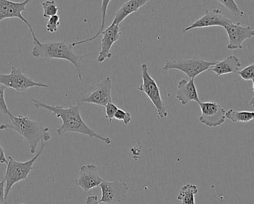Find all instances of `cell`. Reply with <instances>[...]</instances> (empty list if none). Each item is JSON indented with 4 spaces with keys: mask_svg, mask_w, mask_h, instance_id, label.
Instances as JSON below:
<instances>
[{
    "mask_svg": "<svg viewBox=\"0 0 254 204\" xmlns=\"http://www.w3.org/2000/svg\"><path fill=\"white\" fill-rule=\"evenodd\" d=\"M225 117L233 123H248L254 120V112L253 111H236L231 108L226 111Z\"/></svg>",
    "mask_w": 254,
    "mask_h": 204,
    "instance_id": "obj_20",
    "label": "cell"
},
{
    "mask_svg": "<svg viewBox=\"0 0 254 204\" xmlns=\"http://www.w3.org/2000/svg\"><path fill=\"white\" fill-rule=\"evenodd\" d=\"M102 181L103 179L99 174L97 166L88 164L80 168L79 175L75 179V184L84 192H88L98 187Z\"/></svg>",
    "mask_w": 254,
    "mask_h": 204,
    "instance_id": "obj_15",
    "label": "cell"
},
{
    "mask_svg": "<svg viewBox=\"0 0 254 204\" xmlns=\"http://www.w3.org/2000/svg\"><path fill=\"white\" fill-rule=\"evenodd\" d=\"M215 62H208L198 58H187V59L166 60L163 70H178L185 74L190 79H194L202 73L208 71L215 65Z\"/></svg>",
    "mask_w": 254,
    "mask_h": 204,
    "instance_id": "obj_7",
    "label": "cell"
},
{
    "mask_svg": "<svg viewBox=\"0 0 254 204\" xmlns=\"http://www.w3.org/2000/svg\"><path fill=\"white\" fill-rule=\"evenodd\" d=\"M102 191V198L99 202L105 204H117L127 198L129 187L123 181L108 182L103 180L99 185Z\"/></svg>",
    "mask_w": 254,
    "mask_h": 204,
    "instance_id": "obj_10",
    "label": "cell"
},
{
    "mask_svg": "<svg viewBox=\"0 0 254 204\" xmlns=\"http://www.w3.org/2000/svg\"><path fill=\"white\" fill-rule=\"evenodd\" d=\"M43 17L44 18H50L53 16L57 15L59 12V7L54 0H46L42 2Z\"/></svg>",
    "mask_w": 254,
    "mask_h": 204,
    "instance_id": "obj_22",
    "label": "cell"
},
{
    "mask_svg": "<svg viewBox=\"0 0 254 204\" xmlns=\"http://www.w3.org/2000/svg\"><path fill=\"white\" fill-rule=\"evenodd\" d=\"M238 74L241 78L245 81H251L252 83V91L254 89V64L252 63L248 66L245 67L241 71H238Z\"/></svg>",
    "mask_w": 254,
    "mask_h": 204,
    "instance_id": "obj_24",
    "label": "cell"
},
{
    "mask_svg": "<svg viewBox=\"0 0 254 204\" xmlns=\"http://www.w3.org/2000/svg\"><path fill=\"white\" fill-rule=\"evenodd\" d=\"M47 144V142H41V147L39 151L32 159L26 161V162H18L11 156H8L6 171H5V177L3 178V180H5V200L7 204H8V195H9L13 186L16 183H19L22 180H26L29 184L28 176L33 170L34 164L42 154Z\"/></svg>",
    "mask_w": 254,
    "mask_h": 204,
    "instance_id": "obj_4",
    "label": "cell"
},
{
    "mask_svg": "<svg viewBox=\"0 0 254 204\" xmlns=\"http://www.w3.org/2000/svg\"><path fill=\"white\" fill-rule=\"evenodd\" d=\"M111 1L110 0H104L102 1V23H101L100 28H99V31L97 33L92 37V38H88V39L82 40V41H78V42L72 43V47H75V46L80 45V44H84V43L90 42V41H95L99 35L102 34L103 32L104 29L105 28V18H106L107 10H108V5H109Z\"/></svg>",
    "mask_w": 254,
    "mask_h": 204,
    "instance_id": "obj_21",
    "label": "cell"
},
{
    "mask_svg": "<svg viewBox=\"0 0 254 204\" xmlns=\"http://www.w3.org/2000/svg\"><path fill=\"white\" fill-rule=\"evenodd\" d=\"M29 0L21 2H15L10 0H0V22L5 19L17 18L23 21L29 28L32 38L36 39L35 32L31 23L25 18L23 13L26 11V5L29 3Z\"/></svg>",
    "mask_w": 254,
    "mask_h": 204,
    "instance_id": "obj_11",
    "label": "cell"
},
{
    "mask_svg": "<svg viewBox=\"0 0 254 204\" xmlns=\"http://www.w3.org/2000/svg\"><path fill=\"white\" fill-rule=\"evenodd\" d=\"M0 85L5 88L14 89L16 92H25L30 88L38 87L50 89V86L43 83H37L27 76L23 74L20 70L15 67L11 68L10 74H0Z\"/></svg>",
    "mask_w": 254,
    "mask_h": 204,
    "instance_id": "obj_8",
    "label": "cell"
},
{
    "mask_svg": "<svg viewBox=\"0 0 254 204\" xmlns=\"http://www.w3.org/2000/svg\"><path fill=\"white\" fill-rule=\"evenodd\" d=\"M242 66L239 59L234 55H230L223 60L215 62V65L211 67L208 71L215 73L217 77L225 74L237 73Z\"/></svg>",
    "mask_w": 254,
    "mask_h": 204,
    "instance_id": "obj_17",
    "label": "cell"
},
{
    "mask_svg": "<svg viewBox=\"0 0 254 204\" xmlns=\"http://www.w3.org/2000/svg\"><path fill=\"white\" fill-rule=\"evenodd\" d=\"M60 23V17L58 14L49 18L47 23V32H50V33L57 32Z\"/></svg>",
    "mask_w": 254,
    "mask_h": 204,
    "instance_id": "obj_25",
    "label": "cell"
},
{
    "mask_svg": "<svg viewBox=\"0 0 254 204\" xmlns=\"http://www.w3.org/2000/svg\"><path fill=\"white\" fill-rule=\"evenodd\" d=\"M198 105L201 111L198 118L200 123L208 127L216 128L225 121L226 111L218 102L214 101H200Z\"/></svg>",
    "mask_w": 254,
    "mask_h": 204,
    "instance_id": "obj_9",
    "label": "cell"
},
{
    "mask_svg": "<svg viewBox=\"0 0 254 204\" xmlns=\"http://www.w3.org/2000/svg\"><path fill=\"white\" fill-rule=\"evenodd\" d=\"M148 0H129L125 2L121 8L116 13L115 17L111 23L120 26L129 15L136 12L139 8L147 4Z\"/></svg>",
    "mask_w": 254,
    "mask_h": 204,
    "instance_id": "obj_18",
    "label": "cell"
},
{
    "mask_svg": "<svg viewBox=\"0 0 254 204\" xmlns=\"http://www.w3.org/2000/svg\"><path fill=\"white\" fill-rule=\"evenodd\" d=\"M7 116L11 123L0 125V130L11 129L22 135L27 141L32 154L36 153L39 143L48 142L51 139L49 127H44L38 121L30 120L24 115L14 116L8 111Z\"/></svg>",
    "mask_w": 254,
    "mask_h": 204,
    "instance_id": "obj_3",
    "label": "cell"
},
{
    "mask_svg": "<svg viewBox=\"0 0 254 204\" xmlns=\"http://www.w3.org/2000/svg\"><path fill=\"white\" fill-rule=\"evenodd\" d=\"M219 3L221 5H224L226 7L227 10L231 13L233 15L236 16L238 17H242L245 14L244 11H242L240 8L238 6L236 2H235L234 0H220L218 1Z\"/></svg>",
    "mask_w": 254,
    "mask_h": 204,
    "instance_id": "obj_23",
    "label": "cell"
},
{
    "mask_svg": "<svg viewBox=\"0 0 254 204\" xmlns=\"http://www.w3.org/2000/svg\"><path fill=\"white\" fill-rule=\"evenodd\" d=\"M114 119L123 122L125 125H127L130 123L132 118L130 113L122 109V108H118L115 116H114Z\"/></svg>",
    "mask_w": 254,
    "mask_h": 204,
    "instance_id": "obj_26",
    "label": "cell"
},
{
    "mask_svg": "<svg viewBox=\"0 0 254 204\" xmlns=\"http://www.w3.org/2000/svg\"><path fill=\"white\" fill-rule=\"evenodd\" d=\"M197 192L198 189L195 185L187 184L181 188L177 198L182 204H195L194 196Z\"/></svg>",
    "mask_w": 254,
    "mask_h": 204,
    "instance_id": "obj_19",
    "label": "cell"
},
{
    "mask_svg": "<svg viewBox=\"0 0 254 204\" xmlns=\"http://www.w3.org/2000/svg\"></svg>",
    "mask_w": 254,
    "mask_h": 204,
    "instance_id": "obj_32",
    "label": "cell"
},
{
    "mask_svg": "<svg viewBox=\"0 0 254 204\" xmlns=\"http://www.w3.org/2000/svg\"><path fill=\"white\" fill-rule=\"evenodd\" d=\"M6 88L2 85H0V111L2 114L7 115L8 114V105H7L6 101L5 99V91Z\"/></svg>",
    "mask_w": 254,
    "mask_h": 204,
    "instance_id": "obj_28",
    "label": "cell"
},
{
    "mask_svg": "<svg viewBox=\"0 0 254 204\" xmlns=\"http://www.w3.org/2000/svg\"><path fill=\"white\" fill-rule=\"evenodd\" d=\"M32 102L37 108H44L53 113L59 118L62 119V124L58 128V135H63L67 132H77L87 135L90 138L100 140L108 145L111 144V138L96 133L86 124L81 115L82 106L78 104L76 105H70L69 108H65L60 105H49L34 98H32Z\"/></svg>",
    "mask_w": 254,
    "mask_h": 204,
    "instance_id": "obj_1",
    "label": "cell"
},
{
    "mask_svg": "<svg viewBox=\"0 0 254 204\" xmlns=\"http://www.w3.org/2000/svg\"><path fill=\"white\" fill-rule=\"evenodd\" d=\"M111 92L112 81L110 77H107L100 83L87 87L81 92L77 97V104L82 107L85 104L105 106L107 104L112 102Z\"/></svg>",
    "mask_w": 254,
    "mask_h": 204,
    "instance_id": "obj_5",
    "label": "cell"
},
{
    "mask_svg": "<svg viewBox=\"0 0 254 204\" xmlns=\"http://www.w3.org/2000/svg\"><path fill=\"white\" fill-rule=\"evenodd\" d=\"M102 38L101 41V50L98 56L97 61L100 63L105 62L106 59H111V50L114 43L118 41L121 38L122 30L118 25L111 23L109 26L105 28L102 32Z\"/></svg>",
    "mask_w": 254,
    "mask_h": 204,
    "instance_id": "obj_14",
    "label": "cell"
},
{
    "mask_svg": "<svg viewBox=\"0 0 254 204\" xmlns=\"http://www.w3.org/2000/svg\"><path fill=\"white\" fill-rule=\"evenodd\" d=\"M105 117L107 120L111 123L113 120L114 119V116H115L116 113H117V110H118V107L114 103V102H110V103L107 104L105 106Z\"/></svg>",
    "mask_w": 254,
    "mask_h": 204,
    "instance_id": "obj_27",
    "label": "cell"
},
{
    "mask_svg": "<svg viewBox=\"0 0 254 204\" xmlns=\"http://www.w3.org/2000/svg\"><path fill=\"white\" fill-rule=\"evenodd\" d=\"M34 46L32 55L34 57L43 58L46 59H62L68 61L75 67L78 73V79L83 81L82 61L90 55H76L73 52L72 44L65 41H53L41 43L38 38L33 40Z\"/></svg>",
    "mask_w": 254,
    "mask_h": 204,
    "instance_id": "obj_2",
    "label": "cell"
},
{
    "mask_svg": "<svg viewBox=\"0 0 254 204\" xmlns=\"http://www.w3.org/2000/svg\"><path fill=\"white\" fill-rule=\"evenodd\" d=\"M228 35L227 49L230 50H241L244 41L254 37V30L252 26H244L239 23H232L224 28Z\"/></svg>",
    "mask_w": 254,
    "mask_h": 204,
    "instance_id": "obj_12",
    "label": "cell"
},
{
    "mask_svg": "<svg viewBox=\"0 0 254 204\" xmlns=\"http://www.w3.org/2000/svg\"><path fill=\"white\" fill-rule=\"evenodd\" d=\"M140 68L142 83L138 88V90L145 93L149 98L155 107L159 117L160 118H166L168 117V111L164 101L162 99L160 88L148 73V65L146 64H142Z\"/></svg>",
    "mask_w": 254,
    "mask_h": 204,
    "instance_id": "obj_6",
    "label": "cell"
},
{
    "mask_svg": "<svg viewBox=\"0 0 254 204\" xmlns=\"http://www.w3.org/2000/svg\"><path fill=\"white\" fill-rule=\"evenodd\" d=\"M232 23L233 21L223 14L221 10L213 9L212 11H205V14L201 17L186 27L184 32H187L191 29H201L211 26H220L224 29L226 26Z\"/></svg>",
    "mask_w": 254,
    "mask_h": 204,
    "instance_id": "obj_13",
    "label": "cell"
},
{
    "mask_svg": "<svg viewBox=\"0 0 254 204\" xmlns=\"http://www.w3.org/2000/svg\"><path fill=\"white\" fill-rule=\"evenodd\" d=\"M176 98L183 105H187L191 101L197 103L200 102L194 79H190L189 81L183 79L179 82L177 87Z\"/></svg>",
    "mask_w": 254,
    "mask_h": 204,
    "instance_id": "obj_16",
    "label": "cell"
},
{
    "mask_svg": "<svg viewBox=\"0 0 254 204\" xmlns=\"http://www.w3.org/2000/svg\"><path fill=\"white\" fill-rule=\"evenodd\" d=\"M0 204H7L5 200V180L0 182Z\"/></svg>",
    "mask_w": 254,
    "mask_h": 204,
    "instance_id": "obj_29",
    "label": "cell"
},
{
    "mask_svg": "<svg viewBox=\"0 0 254 204\" xmlns=\"http://www.w3.org/2000/svg\"><path fill=\"white\" fill-rule=\"evenodd\" d=\"M0 164H4V165L8 164V159L5 156V150L2 148L1 144H0Z\"/></svg>",
    "mask_w": 254,
    "mask_h": 204,
    "instance_id": "obj_31",
    "label": "cell"
},
{
    "mask_svg": "<svg viewBox=\"0 0 254 204\" xmlns=\"http://www.w3.org/2000/svg\"><path fill=\"white\" fill-rule=\"evenodd\" d=\"M86 204H105L104 203L99 202L98 199V196L93 195V196L87 197L86 199Z\"/></svg>",
    "mask_w": 254,
    "mask_h": 204,
    "instance_id": "obj_30",
    "label": "cell"
}]
</instances>
